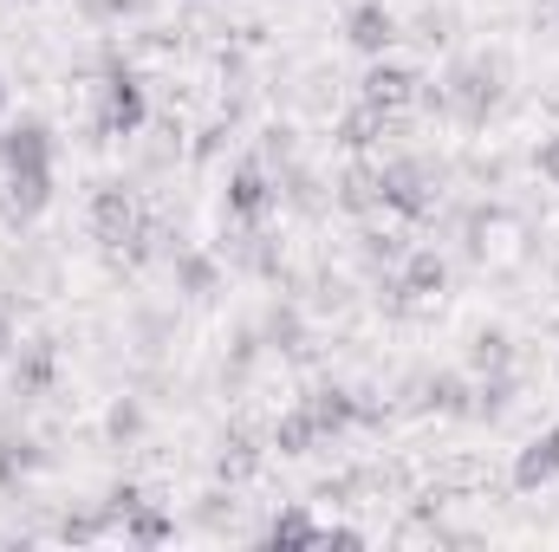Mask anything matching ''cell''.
<instances>
[{
	"instance_id": "cell-8",
	"label": "cell",
	"mask_w": 559,
	"mask_h": 552,
	"mask_svg": "<svg viewBox=\"0 0 559 552\" xmlns=\"http://www.w3.org/2000/svg\"><path fill=\"white\" fill-rule=\"evenodd\" d=\"M397 39H404V33H397V13H391L384 0H352V13H345V46H352V52L384 59Z\"/></svg>"
},
{
	"instance_id": "cell-21",
	"label": "cell",
	"mask_w": 559,
	"mask_h": 552,
	"mask_svg": "<svg viewBox=\"0 0 559 552\" xmlns=\"http://www.w3.org/2000/svg\"><path fill=\"white\" fill-rule=\"evenodd\" d=\"M118 533L131 540V547H169L176 540V520L163 514V507H150V501H138L124 520H118Z\"/></svg>"
},
{
	"instance_id": "cell-2",
	"label": "cell",
	"mask_w": 559,
	"mask_h": 552,
	"mask_svg": "<svg viewBox=\"0 0 559 552\" xmlns=\"http://www.w3.org/2000/svg\"><path fill=\"white\" fill-rule=\"evenodd\" d=\"M378 195H384L391 215L429 221L436 202H442V163H429V156H391V163L378 169Z\"/></svg>"
},
{
	"instance_id": "cell-9",
	"label": "cell",
	"mask_w": 559,
	"mask_h": 552,
	"mask_svg": "<svg viewBox=\"0 0 559 552\" xmlns=\"http://www.w3.org/2000/svg\"><path fill=\"white\" fill-rule=\"evenodd\" d=\"M417 85H423L417 65L378 59V65H371L365 79H358V98H371V105H384V111H411V105H417Z\"/></svg>"
},
{
	"instance_id": "cell-12",
	"label": "cell",
	"mask_w": 559,
	"mask_h": 552,
	"mask_svg": "<svg viewBox=\"0 0 559 552\" xmlns=\"http://www.w3.org/2000/svg\"><path fill=\"white\" fill-rule=\"evenodd\" d=\"M306 416H312V429H319V442H332V435H345L352 422H358V391H345V384H319L312 397H299Z\"/></svg>"
},
{
	"instance_id": "cell-11",
	"label": "cell",
	"mask_w": 559,
	"mask_h": 552,
	"mask_svg": "<svg viewBox=\"0 0 559 552\" xmlns=\"http://www.w3.org/2000/svg\"><path fill=\"white\" fill-rule=\"evenodd\" d=\"M52 384H59V345L52 338L13 345V397H46Z\"/></svg>"
},
{
	"instance_id": "cell-3",
	"label": "cell",
	"mask_w": 559,
	"mask_h": 552,
	"mask_svg": "<svg viewBox=\"0 0 559 552\" xmlns=\"http://www.w3.org/2000/svg\"><path fill=\"white\" fill-rule=\"evenodd\" d=\"M143 118H150V98H143V79L131 65H105V79H98V137H138Z\"/></svg>"
},
{
	"instance_id": "cell-6",
	"label": "cell",
	"mask_w": 559,
	"mask_h": 552,
	"mask_svg": "<svg viewBox=\"0 0 559 552\" xmlns=\"http://www.w3.org/2000/svg\"><path fill=\"white\" fill-rule=\"evenodd\" d=\"M280 202L274 189V169L261 156H241L228 169V221H267V208Z\"/></svg>"
},
{
	"instance_id": "cell-5",
	"label": "cell",
	"mask_w": 559,
	"mask_h": 552,
	"mask_svg": "<svg viewBox=\"0 0 559 552\" xmlns=\"http://www.w3.org/2000/svg\"><path fill=\"white\" fill-rule=\"evenodd\" d=\"M52 202V169H0V221L33 228Z\"/></svg>"
},
{
	"instance_id": "cell-16",
	"label": "cell",
	"mask_w": 559,
	"mask_h": 552,
	"mask_svg": "<svg viewBox=\"0 0 559 552\" xmlns=\"http://www.w3.org/2000/svg\"><path fill=\"white\" fill-rule=\"evenodd\" d=\"M391 118H397V111H384V105H371V98H358V105H352V111L338 118V143H345L352 156H365L371 143L384 137V131H391Z\"/></svg>"
},
{
	"instance_id": "cell-14",
	"label": "cell",
	"mask_w": 559,
	"mask_h": 552,
	"mask_svg": "<svg viewBox=\"0 0 559 552\" xmlns=\"http://www.w3.org/2000/svg\"><path fill=\"white\" fill-rule=\"evenodd\" d=\"M554 481H559V429H547L514 455V488L534 494V488H554Z\"/></svg>"
},
{
	"instance_id": "cell-31",
	"label": "cell",
	"mask_w": 559,
	"mask_h": 552,
	"mask_svg": "<svg viewBox=\"0 0 559 552\" xmlns=\"http://www.w3.org/2000/svg\"><path fill=\"white\" fill-rule=\"evenodd\" d=\"M554 7H559V0H554Z\"/></svg>"
},
{
	"instance_id": "cell-30",
	"label": "cell",
	"mask_w": 559,
	"mask_h": 552,
	"mask_svg": "<svg viewBox=\"0 0 559 552\" xmlns=\"http://www.w3.org/2000/svg\"><path fill=\"white\" fill-rule=\"evenodd\" d=\"M0 118H7V79H0Z\"/></svg>"
},
{
	"instance_id": "cell-1",
	"label": "cell",
	"mask_w": 559,
	"mask_h": 552,
	"mask_svg": "<svg viewBox=\"0 0 559 552\" xmlns=\"http://www.w3.org/2000/svg\"><path fill=\"white\" fill-rule=\"evenodd\" d=\"M501 79H508V65H501L495 52H462V59H449V72L436 79V85H442V118H455V124H488V111L501 105Z\"/></svg>"
},
{
	"instance_id": "cell-4",
	"label": "cell",
	"mask_w": 559,
	"mask_h": 552,
	"mask_svg": "<svg viewBox=\"0 0 559 552\" xmlns=\"http://www.w3.org/2000/svg\"><path fill=\"white\" fill-rule=\"evenodd\" d=\"M138 228H143L138 189H124V182H98V195H92V235H98V248L124 254Z\"/></svg>"
},
{
	"instance_id": "cell-18",
	"label": "cell",
	"mask_w": 559,
	"mask_h": 552,
	"mask_svg": "<svg viewBox=\"0 0 559 552\" xmlns=\"http://www.w3.org/2000/svg\"><path fill=\"white\" fill-rule=\"evenodd\" d=\"M222 286V261L202 254V248H176V292L182 299H209Z\"/></svg>"
},
{
	"instance_id": "cell-24",
	"label": "cell",
	"mask_w": 559,
	"mask_h": 552,
	"mask_svg": "<svg viewBox=\"0 0 559 552\" xmlns=\"http://www.w3.org/2000/svg\"><path fill=\"white\" fill-rule=\"evenodd\" d=\"M261 345H274V351H306V325H299V312L293 305H274L267 319H261Z\"/></svg>"
},
{
	"instance_id": "cell-26",
	"label": "cell",
	"mask_w": 559,
	"mask_h": 552,
	"mask_svg": "<svg viewBox=\"0 0 559 552\" xmlns=\"http://www.w3.org/2000/svg\"><path fill=\"white\" fill-rule=\"evenodd\" d=\"M105 435H111V442H138V435H143V404H138V397H118V404H111Z\"/></svg>"
},
{
	"instance_id": "cell-19",
	"label": "cell",
	"mask_w": 559,
	"mask_h": 552,
	"mask_svg": "<svg viewBox=\"0 0 559 552\" xmlns=\"http://www.w3.org/2000/svg\"><path fill=\"white\" fill-rule=\"evenodd\" d=\"M319 533H325V520H312L299 501H293V507H280L274 520L261 527V540H267V547H319Z\"/></svg>"
},
{
	"instance_id": "cell-10",
	"label": "cell",
	"mask_w": 559,
	"mask_h": 552,
	"mask_svg": "<svg viewBox=\"0 0 559 552\" xmlns=\"http://www.w3.org/2000/svg\"><path fill=\"white\" fill-rule=\"evenodd\" d=\"M52 156H59V137H52V124H39V118H20V124L0 137V169H52Z\"/></svg>"
},
{
	"instance_id": "cell-13",
	"label": "cell",
	"mask_w": 559,
	"mask_h": 552,
	"mask_svg": "<svg viewBox=\"0 0 559 552\" xmlns=\"http://www.w3.org/2000/svg\"><path fill=\"white\" fill-rule=\"evenodd\" d=\"M52 455L33 442V435H13V429H0V494H20L39 468H46Z\"/></svg>"
},
{
	"instance_id": "cell-28",
	"label": "cell",
	"mask_w": 559,
	"mask_h": 552,
	"mask_svg": "<svg viewBox=\"0 0 559 552\" xmlns=\"http://www.w3.org/2000/svg\"><path fill=\"white\" fill-rule=\"evenodd\" d=\"M13 345H20V332H13V305H7V299H0V358H7V351H13Z\"/></svg>"
},
{
	"instance_id": "cell-15",
	"label": "cell",
	"mask_w": 559,
	"mask_h": 552,
	"mask_svg": "<svg viewBox=\"0 0 559 552\" xmlns=\"http://www.w3.org/2000/svg\"><path fill=\"white\" fill-rule=\"evenodd\" d=\"M254 468H261V442H254V429H241V422H235V429L222 435V448H215V475H222L228 488H241Z\"/></svg>"
},
{
	"instance_id": "cell-7",
	"label": "cell",
	"mask_w": 559,
	"mask_h": 552,
	"mask_svg": "<svg viewBox=\"0 0 559 552\" xmlns=\"http://www.w3.org/2000/svg\"><path fill=\"white\" fill-rule=\"evenodd\" d=\"M442 286H449V261H442L436 248H411V254L397 261V274L384 279L391 305H417V299H436Z\"/></svg>"
},
{
	"instance_id": "cell-29",
	"label": "cell",
	"mask_w": 559,
	"mask_h": 552,
	"mask_svg": "<svg viewBox=\"0 0 559 552\" xmlns=\"http://www.w3.org/2000/svg\"><path fill=\"white\" fill-rule=\"evenodd\" d=\"M540 176H554V182H559V137L540 143Z\"/></svg>"
},
{
	"instance_id": "cell-22",
	"label": "cell",
	"mask_w": 559,
	"mask_h": 552,
	"mask_svg": "<svg viewBox=\"0 0 559 552\" xmlns=\"http://www.w3.org/2000/svg\"><path fill=\"white\" fill-rule=\"evenodd\" d=\"M468 364H475L481 377H488V371H508V364H514V338H508L501 325H481V332L468 338Z\"/></svg>"
},
{
	"instance_id": "cell-20",
	"label": "cell",
	"mask_w": 559,
	"mask_h": 552,
	"mask_svg": "<svg viewBox=\"0 0 559 552\" xmlns=\"http://www.w3.org/2000/svg\"><path fill=\"white\" fill-rule=\"evenodd\" d=\"M345 215H371V208H384V195H378V169L371 163H352L345 176H338V195H332Z\"/></svg>"
},
{
	"instance_id": "cell-17",
	"label": "cell",
	"mask_w": 559,
	"mask_h": 552,
	"mask_svg": "<svg viewBox=\"0 0 559 552\" xmlns=\"http://www.w3.org/2000/svg\"><path fill=\"white\" fill-rule=\"evenodd\" d=\"M423 410H436V416H475V384H468L462 371H436V377H423Z\"/></svg>"
},
{
	"instance_id": "cell-23",
	"label": "cell",
	"mask_w": 559,
	"mask_h": 552,
	"mask_svg": "<svg viewBox=\"0 0 559 552\" xmlns=\"http://www.w3.org/2000/svg\"><path fill=\"white\" fill-rule=\"evenodd\" d=\"M274 448L280 455H312V448H319V429H312L306 404H293V410L274 422Z\"/></svg>"
},
{
	"instance_id": "cell-25",
	"label": "cell",
	"mask_w": 559,
	"mask_h": 552,
	"mask_svg": "<svg viewBox=\"0 0 559 552\" xmlns=\"http://www.w3.org/2000/svg\"><path fill=\"white\" fill-rule=\"evenodd\" d=\"M358 254H365V267H397L411 254V241L404 235H358Z\"/></svg>"
},
{
	"instance_id": "cell-27",
	"label": "cell",
	"mask_w": 559,
	"mask_h": 552,
	"mask_svg": "<svg viewBox=\"0 0 559 552\" xmlns=\"http://www.w3.org/2000/svg\"><path fill=\"white\" fill-rule=\"evenodd\" d=\"M92 20H131V13H150V0H85Z\"/></svg>"
}]
</instances>
